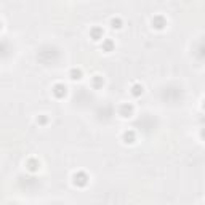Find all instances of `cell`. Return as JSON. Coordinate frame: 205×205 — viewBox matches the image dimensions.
<instances>
[{"label":"cell","mask_w":205,"mask_h":205,"mask_svg":"<svg viewBox=\"0 0 205 205\" xmlns=\"http://www.w3.org/2000/svg\"><path fill=\"white\" fill-rule=\"evenodd\" d=\"M132 93L135 95V96H140V95L143 93V87H141V85H133V88H132Z\"/></svg>","instance_id":"obj_8"},{"label":"cell","mask_w":205,"mask_h":205,"mask_svg":"<svg viewBox=\"0 0 205 205\" xmlns=\"http://www.w3.org/2000/svg\"><path fill=\"white\" fill-rule=\"evenodd\" d=\"M69 76H71V79H72V80H79V79L82 77V71L80 69H72L69 72Z\"/></svg>","instance_id":"obj_5"},{"label":"cell","mask_w":205,"mask_h":205,"mask_svg":"<svg viewBox=\"0 0 205 205\" xmlns=\"http://www.w3.org/2000/svg\"><path fill=\"white\" fill-rule=\"evenodd\" d=\"M92 35H93L95 40H100V37H101V29H93V31H92Z\"/></svg>","instance_id":"obj_9"},{"label":"cell","mask_w":205,"mask_h":205,"mask_svg":"<svg viewBox=\"0 0 205 205\" xmlns=\"http://www.w3.org/2000/svg\"><path fill=\"white\" fill-rule=\"evenodd\" d=\"M104 48H106V50L109 51V50L112 48V42H106V43H104Z\"/></svg>","instance_id":"obj_11"},{"label":"cell","mask_w":205,"mask_h":205,"mask_svg":"<svg viewBox=\"0 0 205 205\" xmlns=\"http://www.w3.org/2000/svg\"><path fill=\"white\" fill-rule=\"evenodd\" d=\"M112 27H120V19L119 18H117V19L114 18L112 19Z\"/></svg>","instance_id":"obj_10"},{"label":"cell","mask_w":205,"mask_h":205,"mask_svg":"<svg viewBox=\"0 0 205 205\" xmlns=\"http://www.w3.org/2000/svg\"><path fill=\"white\" fill-rule=\"evenodd\" d=\"M152 26L157 27V29H162V27L165 26V19L162 16H156V18L152 19Z\"/></svg>","instance_id":"obj_3"},{"label":"cell","mask_w":205,"mask_h":205,"mask_svg":"<svg viewBox=\"0 0 205 205\" xmlns=\"http://www.w3.org/2000/svg\"><path fill=\"white\" fill-rule=\"evenodd\" d=\"M74 183L79 184V186H85L87 184V176L84 175V173H76V175H74Z\"/></svg>","instance_id":"obj_2"},{"label":"cell","mask_w":205,"mask_h":205,"mask_svg":"<svg viewBox=\"0 0 205 205\" xmlns=\"http://www.w3.org/2000/svg\"><path fill=\"white\" fill-rule=\"evenodd\" d=\"M124 140H125V143H133V140H135L133 132H125L124 133Z\"/></svg>","instance_id":"obj_7"},{"label":"cell","mask_w":205,"mask_h":205,"mask_svg":"<svg viewBox=\"0 0 205 205\" xmlns=\"http://www.w3.org/2000/svg\"><path fill=\"white\" fill-rule=\"evenodd\" d=\"M53 93H55V96L63 98L66 95V87L63 85V84H56V85L53 87Z\"/></svg>","instance_id":"obj_1"},{"label":"cell","mask_w":205,"mask_h":205,"mask_svg":"<svg viewBox=\"0 0 205 205\" xmlns=\"http://www.w3.org/2000/svg\"><path fill=\"white\" fill-rule=\"evenodd\" d=\"M132 111H133V108H132V106H128V104H124L120 108V112H122V116H124V117H128L130 114H132Z\"/></svg>","instance_id":"obj_4"},{"label":"cell","mask_w":205,"mask_h":205,"mask_svg":"<svg viewBox=\"0 0 205 205\" xmlns=\"http://www.w3.org/2000/svg\"><path fill=\"white\" fill-rule=\"evenodd\" d=\"M27 168H29L31 172H35L39 168V162H37V160H34V159H31L29 162H27Z\"/></svg>","instance_id":"obj_6"}]
</instances>
